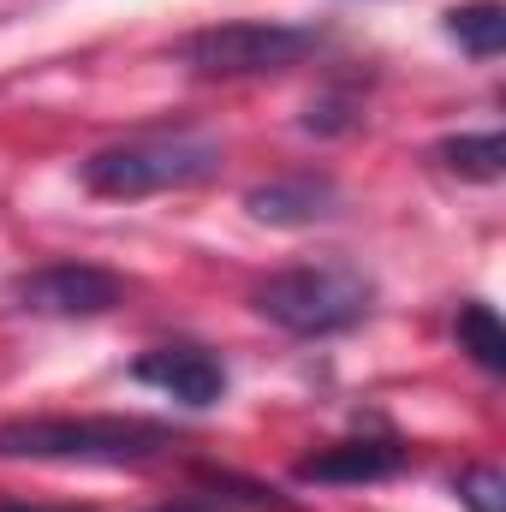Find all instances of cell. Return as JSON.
<instances>
[{"label": "cell", "mask_w": 506, "mask_h": 512, "mask_svg": "<svg viewBox=\"0 0 506 512\" xmlns=\"http://www.w3.org/2000/svg\"><path fill=\"white\" fill-rule=\"evenodd\" d=\"M316 30L304 24H274V18H233V24H209L191 30L179 42V60L197 78H274L292 72L298 60L316 54Z\"/></svg>", "instance_id": "obj_4"}, {"label": "cell", "mask_w": 506, "mask_h": 512, "mask_svg": "<svg viewBox=\"0 0 506 512\" xmlns=\"http://www.w3.org/2000/svg\"><path fill=\"white\" fill-rule=\"evenodd\" d=\"M441 161H447L453 173H465V179H483V185H495V179L506 173V137H501V131L447 137V143H441Z\"/></svg>", "instance_id": "obj_11"}, {"label": "cell", "mask_w": 506, "mask_h": 512, "mask_svg": "<svg viewBox=\"0 0 506 512\" xmlns=\"http://www.w3.org/2000/svg\"><path fill=\"white\" fill-rule=\"evenodd\" d=\"M131 376L149 382V387H161V393H173L179 405H215V399L227 393L221 358L203 352V346H155V352H143V358L131 364Z\"/></svg>", "instance_id": "obj_6"}, {"label": "cell", "mask_w": 506, "mask_h": 512, "mask_svg": "<svg viewBox=\"0 0 506 512\" xmlns=\"http://www.w3.org/2000/svg\"><path fill=\"white\" fill-rule=\"evenodd\" d=\"M459 501H465V512H506V477L495 465H471L459 477Z\"/></svg>", "instance_id": "obj_12"}, {"label": "cell", "mask_w": 506, "mask_h": 512, "mask_svg": "<svg viewBox=\"0 0 506 512\" xmlns=\"http://www.w3.org/2000/svg\"><path fill=\"white\" fill-rule=\"evenodd\" d=\"M340 203V191L316 173H298V179H274V185H256L251 191V215L268 227H316L328 221Z\"/></svg>", "instance_id": "obj_8"}, {"label": "cell", "mask_w": 506, "mask_h": 512, "mask_svg": "<svg viewBox=\"0 0 506 512\" xmlns=\"http://www.w3.org/2000/svg\"><path fill=\"white\" fill-rule=\"evenodd\" d=\"M453 334H459V352L477 358V370L506 376V328H501V316H495L489 304H465L459 322H453Z\"/></svg>", "instance_id": "obj_10"}, {"label": "cell", "mask_w": 506, "mask_h": 512, "mask_svg": "<svg viewBox=\"0 0 506 512\" xmlns=\"http://www.w3.org/2000/svg\"><path fill=\"white\" fill-rule=\"evenodd\" d=\"M447 36L471 54V60H495L506 48V12L495 0H477V6H459L447 12Z\"/></svg>", "instance_id": "obj_9"}, {"label": "cell", "mask_w": 506, "mask_h": 512, "mask_svg": "<svg viewBox=\"0 0 506 512\" xmlns=\"http://www.w3.org/2000/svg\"><path fill=\"white\" fill-rule=\"evenodd\" d=\"M215 173H221V149L197 131H143V137L96 149L78 167L84 191L114 197V203L155 197V191H185V185H203Z\"/></svg>", "instance_id": "obj_2"}, {"label": "cell", "mask_w": 506, "mask_h": 512, "mask_svg": "<svg viewBox=\"0 0 506 512\" xmlns=\"http://www.w3.org/2000/svg\"><path fill=\"white\" fill-rule=\"evenodd\" d=\"M0 512H90V507H24V501H0Z\"/></svg>", "instance_id": "obj_13"}, {"label": "cell", "mask_w": 506, "mask_h": 512, "mask_svg": "<svg viewBox=\"0 0 506 512\" xmlns=\"http://www.w3.org/2000/svg\"><path fill=\"white\" fill-rule=\"evenodd\" d=\"M411 465V453L387 435H358V441H334L310 459H298L304 483H387Z\"/></svg>", "instance_id": "obj_7"}, {"label": "cell", "mask_w": 506, "mask_h": 512, "mask_svg": "<svg viewBox=\"0 0 506 512\" xmlns=\"http://www.w3.org/2000/svg\"><path fill=\"white\" fill-rule=\"evenodd\" d=\"M12 304L30 316H108L126 304V280L96 262H42L12 280Z\"/></svg>", "instance_id": "obj_5"}, {"label": "cell", "mask_w": 506, "mask_h": 512, "mask_svg": "<svg viewBox=\"0 0 506 512\" xmlns=\"http://www.w3.org/2000/svg\"><path fill=\"white\" fill-rule=\"evenodd\" d=\"M179 435L149 417H12L0 423V459L54 465H149L167 459Z\"/></svg>", "instance_id": "obj_1"}, {"label": "cell", "mask_w": 506, "mask_h": 512, "mask_svg": "<svg viewBox=\"0 0 506 512\" xmlns=\"http://www.w3.org/2000/svg\"><path fill=\"white\" fill-rule=\"evenodd\" d=\"M251 304L256 316H268L274 328H286L298 340H322V334H340V328L370 316V280L340 268V262L280 268L251 292Z\"/></svg>", "instance_id": "obj_3"}]
</instances>
